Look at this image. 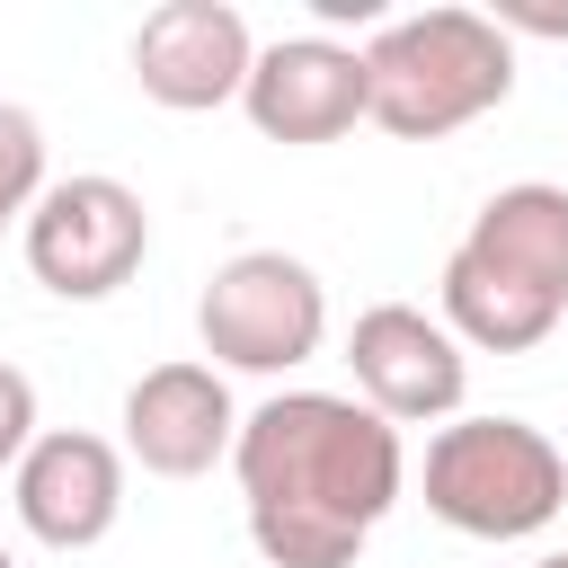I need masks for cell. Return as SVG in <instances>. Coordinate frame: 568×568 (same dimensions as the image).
Returning <instances> with one entry per match:
<instances>
[{
  "mask_svg": "<svg viewBox=\"0 0 568 568\" xmlns=\"http://www.w3.org/2000/svg\"><path fill=\"white\" fill-rule=\"evenodd\" d=\"M320 18H355V27H382V0H311Z\"/></svg>",
  "mask_w": 568,
  "mask_h": 568,
  "instance_id": "15",
  "label": "cell"
},
{
  "mask_svg": "<svg viewBox=\"0 0 568 568\" xmlns=\"http://www.w3.org/2000/svg\"><path fill=\"white\" fill-rule=\"evenodd\" d=\"M444 328L488 355H524L568 320V186H497L470 231L453 240L444 275Z\"/></svg>",
  "mask_w": 568,
  "mask_h": 568,
  "instance_id": "2",
  "label": "cell"
},
{
  "mask_svg": "<svg viewBox=\"0 0 568 568\" xmlns=\"http://www.w3.org/2000/svg\"><path fill=\"white\" fill-rule=\"evenodd\" d=\"M568 506V462L524 417H453L426 444V515L470 541H532Z\"/></svg>",
  "mask_w": 568,
  "mask_h": 568,
  "instance_id": "4",
  "label": "cell"
},
{
  "mask_svg": "<svg viewBox=\"0 0 568 568\" xmlns=\"http://www.w3.org/2000/svg\"><path fill=\"white\" fill-rule=\"evenodd\" d=\"M9 488H18V524L44 550H98L124 515V453L89 426H44L9 470Z\"/></svg>",
  "mask_w": 568,
  "mask_h": 568,
  "instance_id": "9",
  "label": "cell"
},
{
  "mask_svg": "<svg viewBox=\"0 0 568 568\" xmlns=\"http://www.w3.org/2000/svg\"><path fill=\"white\" fill-rule=\"evenodd\" d=\"M195 337L213 355V373H293L320 355L328 337V284L284 257V248H240L204 275L195 293Z\"/></svg>",
  "mask_w": 568,
  "mask_h": 568,
  "instance_id": "5",
  "label": "cell"
},
{
  "mask_svg": "<svg viewBox=\"0 0 568 568\" xmlns=\"http://www.w3.org/2000/svg\"><path fill=\"white\" fill-rule=\"evenodd\" d=\"M36 444V382L18 364H0V470H18Z\"/></svg>",
  "mask_w": 568,
  "mask_h": 568,
  "instance_id": "13",
  "label": "cell"
},
{
  "mask_svg": "<svg viewBox=\"0 0 568 568\" xmlns=\"http://www.w3.org/2000/svg\"><path fill=\"white\" fill-rule=\"evenodd\" d=\"M231 470L266 568H355V550L408 488L399 426H382L364 399L337 390L257 399L231 435Z\"/></svg>",
  "mask_w": 568,
  "mask_h": 568,
  "instance_id": "1",
  "label": "cell"
},
{
  "mask_svg": "<svg viewBox=\"0 0 568 568\" xmlns=\"http://www.w3.org/2000/svg\"><path fill=\"white\" fill-rule=\"evenodd\" d=\"M488 27H497L506 44H515V27H524V36H568V0H497Z\"/></svg>",
  "mask_w": 568,
  "mask_h": 568,
  "instance_id": "14",
  "label": "cell"
},
{
  "mask_svg": "<svg viewBox=\"0 0 568 568\" xmlns=\"http://www.w3.org/2000/svg\"><path fill=\"white\" fill-rule=\"evenodd\" d=\"M18 248H27V275L62 302H106L133 284V266L151 257V213L124 178L106 169H80V178H53L27 222H18Z\"/></svg>",
  "mask_w": 568,
  "mask_h": 568,
  "instance_id": "6",
  "label": "cell"
},
{
  "mask_svg": "<svg viewBox=\"0 0 568 568\" xmlns=\"http://www.w3.org/2000/svg\"><path fill=\"white\" fill-rule=\"evenodd\" d=\"M36 195H44V124L27 106H0V240L27 222Z\"/></svg>",
  "mask_w": 568,
  "mask_h": 568,
  "instance_id": "12",
  "label": "cell"
},
{
  "mask_svg": "<svg viewBox=\"0 0 568 568\" xmlns=\"http://www.w3.org/2000/svg\"><path fill=\"white\" fill-rule=\"evenodd\" d=\"M248 62H257V44L231 0H160L133 27V80L151 106H178V115L231 106L248 89Z\"/></svg>",
  "mask_w": 568,
  "mask_h": 568,
  "instance_id": "8",
  "label": "cell"
},
{
  "mask_svg": "<svg viewBox=\"0 0 568 568\" xmlns=\"http://www.w3.org/2000/svg\"><path fill=\"white\" fill-rule=\"evenodd\" d=\"M346 373H355V399L382 417V426H435L462 408L470 390V355L444 320H426L417 302H373L355 311L346 328Z\"/></svg>",
  "mask_w": 568,
  "mask_h": 568,
  "instance_id": "7",
  "label": "cell"
},
{
  "mask_svg": "<svg viewBox=\"0 0 568 568\" xmlns=\"http://www.w3.org/2000/svg\"><path fill=\"white\" fill-rule=\"evenodd\" d=\"M240 435V408H231V382L195 355L178 364H151L133 390H124V453L151 470V479H204Z\"/></svg>",
  "mask_w": 568,
  "mask_h": 568,
  "instance_id": "10",
  "label": "cell"
},
{
  "mask_svg": "<svg viewBox=\"0 0 568 568\" xmlns=\"http://www.w3.org/2000/svg\"><path fill=\"white\" fill-rule=\"evenodd\" d=\"M240 106L266 142H337L364 115V53L337 36H284L248 62Z\"/></svg>",
  "mask_w": 568,
  "mask_h": 568,
  "instance_id": "11",
  "label": "cell"
},
{
  "mask_svg": "<svg viewBox=\"0 0 568 568\" xmlns=\"http://www.w3.org/2000/svg\"><path fill=\"white\" fill-rule=\"evenodd\" d=\"M515 98V44L488 9H408L364 44V115L399 142H444Z\"/></svg>",
  "mask_w": 568,
  "mask_h": 568,
  "instance_id": "3",
  "label": "cell"
},
{
  "mask_svg": "<svg viewBox=\"0 0 568 568\" xmlns=\"http://www.w3.org/2000/svg\"><path fill=\"white\" fill-rule=\"evenodd\" d=\"M532 568H568V550H550V559H532Z\"/></svg>",
  "mask_w": 568,
  "mask_h": 568,
  "instance_id": "16",
  "label": "cell"
},
{
  "mask_svg": "<svg viewBox=\"0 0 568 568\" xmlns=\"http://www.w3.org/2000/svg\"><path fill=\"white\" fill-rule=\"evenodd\" d=\"M0 568H18V559H9V550H0Z\"/></svg>",
  "mask_w": 568,
  "mask_h": 568,
  "instance_id": "17",
  "label": "cell"
}]
</instances>
